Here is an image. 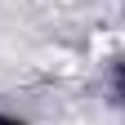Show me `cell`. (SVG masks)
Wrapping results in <instances>:
<instances>
[{"label": "cell", "mask_w": 125, "mask_h": 125, "mask_svg": "<svg viewBox=\"0 0 125 125\" xmlns=\"http://www.w3.org/2000/svg\"><path fill=\"white\" fill-rule=\"evenodd\" d=\"M0 125H18V121H0Z\"/></svg>", "instance_id": "cell-1"}]
</instances>
